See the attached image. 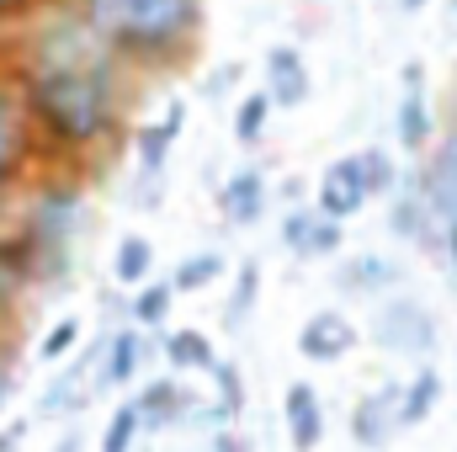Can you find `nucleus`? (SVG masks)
<instances>
[{"instance_id":"f257e3e1","label":"nucleus","mask_w":457,"mask_h":452,"mask_svg":"<svg viewBox=\"0 0 457 452\" xmlns=\"http://www.w3.org/2000/svg\"><path fill=\"white\" fill-rule=\"evenodd\" d=\"M32 32L21 38V107L32 144H48L59 155H91L112 144L128 122V96H133V70L112 59L91 27L75 16L70 0H54L43 21H27Z\"/></svg>"},{"instance_id":"f03ea898","label":"nucleus","mask_w":457,"mask_h":452,"mask_svg":"<svg viewBox=\"0 0 457 452\" xmlns=\"http://www.w3.org/2000/svg\"><path fill=\"white\" fill-rule=\"evenodd\" d=\"M91 38L133 75L176 70L208 32V0H70Z\"/></svg>"},{"instance_id":"7ed1b4c3","label":"nucleus","mask_w":457,"mask_h":452,"mask_svg":"<svg viewBox=\"0 0 457 452\" xmlns=\"http://www.w3.org/2000/svg\"><path fill=\"white\" fill-rule=\"evenodd\" d=\"M80 208H86L80 187H70V181H54V187H43L32 197L27 219L16 229L27 255H32V277H54V272L70 266V239L80 229Z\"/></svg>"},{"instance_id":"20e7f679","label":"nucleus","mask_w":457,"mask_h":452,"mask_svg":"<svg viewBox=\"0 0 457 452\" xmlns=\"http://www.w3.org/2000/svg\"><path fill=\"white\" fill-rule=\"evenodd\" d=\"M27 155H32V128L21 107V86H16V70L0 64V181H16Z\"/></svg>"},{"instance_id":"39448f33","label":"nucleus","mask_w":457,"mask_h":452,"mask_svg":"<svg viewBox=\"0 0 457 452\" xmlns=\"http://www.w3.org/2000/svg\"><path fill=\"white\" fill-rule=\"evenodd\" d=\"M261 75H266V86H261V91L271 96V107H277V113L303 107V102H309V91H314V75H309V64H303V54H298L293 43H271V48H266Z\"/></svg>"},{"instance_id":"423d86ee","label":"nucleus","mask_w":457,"mask_h":452,"mask_svg":"<svg viewBox=\"0 0 457 452\" xmlns=\"http://www.w3.org/2000/svg\"><path fill=\"white\" fill-rule=\"evenodd\" d=\"M378 340H383L388 351L426 356L431 340H436V320H431L415 298H394V304H383V314H378Z\"/></svg>"},{"instance_id":"0eeeda50","label":"nucleus","mask_w":457,"mask_h":452,"mask_svg":"<svg viewBox=\"0 0 457 452\" xmlns=\"http://www.w3.org/2000/svg\"><path fill=\"white\" fill-rule=\"evenodd\" d=\"M394 128H399V144L410 155H420L431 144V133H436V117H431V102H426V70H420V59L404 64V96H399Z\"/></svg>"},{"instance_id":"6e6552de","label":"nucleus","mask_w":457,"mask_h":452,"mask_svg":"<svg viewBox=\"0 0 457 452\" xmlns=\"http://www.w3.org/2000/svg\"><path fill=\"white\" fill-rule=\"evenodd\" d=\"M361 203H367V187H361V171H356V155H345L336 160L325 176H320V192H314V208L325 213V219H336L345 224L351 213H361Z\"/></svg>"},{"instance_id":"1a4fd4ad","label":"nucleus","mask_w":457,"mask_h":452,"mask_svg":"<svg viewBox=\"0 0 457 452\" xmlns=\"http://www.w3.org/2000/svg\"><path fill=\"white\" fill-rule=\"evenodd\" d=\"M420 192H426V208H431V219H436V224L457 219V128L442 138L436 160L420 171Z\"/></svg>"},{"instance_id":"9d476101","label":"nucleus","mask_w":457,"mask_h":452,"mask_svg":"<svg viewBox=\"0 0 457 452\" xmlns=\"http://www.w3.org/2000/svg\"><path fill=\"white\" fill-rule=\"evenodd\" d=\"M282 245L293 255H336L341 250V224L325 219L320 208H293L282 219Z\"/></svg>"},{"instance_id":"9b49d317","label":"nucleus","mask_w":457,"mask_h":452,"mask_svg":"<svg viewBox=\"0 0 457 452\" xmlns=\"http://www.w3.org/2000/svg\"><path fill=\"white\" fill-rule=\"evenodd\" d=\"M181 128H187V102H170L154 122H144V128H138L133 149H138V171H144V176H160V171H165L170 144L181 138Z\"/></svg>"},{"instance_id":"f8f14e48","label":"nucleus","mask_w":457,"mask_h":452,"mask_svg":"<svg viewBox=\"0 0 457 452\" xmlns=\"http://www.w3.org/2000/svg\"><path fill=\"white\" fill-rule=\"evenodd\" d=\"M399 389H404V383H388V389H378V394H367V399L356 405L351 437H356L361 448H383V442L399 431Z\"/></svg>"},{"instance_id":"ddd939ff","label":"nucleus","mask_w":457,"mask_h":452,"mask_svg":"<svg viewBox=\"0 0 457 452\" xmlns=\"http://www.w3.org/2000/svg\"><path fill=\"white\" fill-rule=\"evenodd\" d=\"M219 213H224L228 224H255L266 213V171L261 165L234 171L224 187H219Z\"/></svg>"},{"instance_id":"4468645a","label":"nucleus","mask_w":457,"mask_h":452,"mask_svg":"<svg viewBox=\"0 0 457 452\" xmlns=\"http://www.w3.org/2000/svg\"><path fill=\"white\" fill-rule=\"evenodd\" d=\"M356 346V325L336 314V309H320L309 325H303V336H298V351L309 356V362H336Z\"/></svg>"},{"instance_id":"2eb2a0df","label":"nucleus","mask_w":457,"mask_h":452,"mask_svg":"<svg viewBox=\"0 0 457 452\" xmlns=\"http://www.w3.org/2000/svg\"><path fill=\"white\" fill-rule=\"evenodd\" d=\"M287 431H293V448L314 452V442L325 437V415H320V399L309 383H293L287 389Z\"/></svg>"},{"instance_id":"dca6fc26","label":"nucleus","mask_w":457,"mask_h":452,"mask_svg":"<svg viewBox=\"0 0 457 452\" xmlns=\"http://www.w3.org/2000/svg\"><path fill=\"white\" fill-rule=\"evenodd\" d=\"M431 224H436V219H431V208H426V192H420V176H415V181H404V187L394 192L388 229H394L399 239H420V234H426Z\"/></svg>"},{"instance_id":"f3484780","label":"nucleus","mask_w":457,"mask_h":452,"mask_svg":"<svg viewBox=\"0 0 457 452\" xmlns=\"http://www.w3.org/2000/svg\"><path fill=\"white\" fill-rule=\"evenodd\" d=\"M436 399H442V372H436V367H420V372L399 389V431H404V426H420Z\"/></svg>"},{"instance_id":"a211bd4d","label":"nucleus","mask_w":457,"mask_h":452,"mask_svg":"<svg viewBox=\"0 0 457 452\" xmlns=\"http://www.w3.org/2000/svg\"><path fill=\"white\" fill-rule=\"evenodd\" d=\"M271 96L266 91H250V96H239V107H234V138L250 149V144H261L266 138V122H271Z\"/></svg>"},{"instance_id":"6ab92c4d","label":"nucleus","mask_w":457,"mask_h":452,"mask_svg":"<svg viewBox=\"0 0 457 452\" xmlns=\"http://www.w3.org/2000/svg\"><path fill=\"white\" fill-rule=\"evenodd\" d=\"M149 266H154V245H149L144 234H122V239H117V261H112L117 282L138 288V282L149 277Z\"/></svg>"},{"instance_id":"aec40b11","label":"nucleus","mask_w":457,"mask_h":452,"mask_svg":"<svg viewBox=\"0 0 457 452\" xmlns=\"http://www.w3.org/2000/svg\"><path fill=\"white\" fill-rule=\"evenodd\" d=\"M133 410H138V431H154V426H165L181 410V394H176V383H149L133 399Z\"/></svg>"},{"instance_id":"412c9836","label":"nucleus","mask_w":457,"mask_h":452,"mask_svg":"<svg viewBox=\"0 0 457 452\" xmlns=\"http://www.w3.org/2000/svg\"><path fill=\"white\" fill-rule=\"evenodd\" d=\"M107 346H112V351H107V367H102V389H112V383H128V378H133L138 351H144V336H138V331H117Z\"/></svg>"},{"instance_id":"4be33fe9","label":"nucleus","mask_w":457,"mask_h":452,"mask_svg":"<svg viewBox=\"0 0 457 452\" xmlns=\"http://www.w3.org/2000/svg\"><path fill=\"white\" fill-rule=\"evenodd\" d=\"M356 171H361L367 197H383V192H394V187H399V171H394L388 149H356Z\"/></svg>"},{"instance_id":"5701e85b","label":"nucleus","mask_w":457,"mask_h":452,"mask_svg":"<svg viewBox=\"0 0 457 452\" xmlns=\"http://www.w3.org/2000/svg\"><path fill=\"white\" fill-rule=\"evenodd\" d=\"M255 293H261V266H255V261H245V266H239V277H234V298L224 304V325H245V320H250Z\"/></svg>"},{"instance_id":"b1692460","label":"nucleus","mask_w":457,"mask_h":452,"mask_svg":"<svg viewBox=\"0 0 457 452\" xmlns=\"http://www.w3.org/2000/svg\"><path fill=\"white\" fill-rule=\"evenodd\" d=\"M219 272H224V255H219V250H203V255H187V261L176 266V282H170V288H176V293H197V288H208Z\"/></svg>"},{"instance_id":"393cba45","label":"nucleus","mask_w":457,"mask_h":452,"mask_svg":"<svg viewBox=\"0 0 457 452\" xmlns=\"http://www.w3.org/2000/svg\"><path fill=\"white\" fill-rule=\"evenodd\" d=\"M165 356L176 367H213V346H208L203 331H176V336L165 340Z\"/></svg>"},{"instance_id":"a878e982","label":"nucleus","mask_w":457,"mask_h":452,"mask_svg":"<svg viewBox=\"0 0 457 452\" xmlns=\"http://www.w3.org/2000/svg\"><path fill=\"white\" fill-rule=\"evenodd\" d=\"M170 298H176V288H165V282H149V288L133 298V320H138V325H160V320L170 314Z\"/></svg>"},{"instance_id":"bb28decb","label":"nucleus","mask_w":457,"mask_h":452,"mask_svg":"<svg viewBox=\"0 0 457 452\" xmlns=\"http://www.w3.org/2000/svg\"><path fill=\"white\" fill-rule=\"evenodd\" d=\"M399 272L388 266V261H378V255H361L356 266H345V282L351 288H383V282H394Z\"/></svg>"},{"instance_id":"cd10ccee","label":"nucleus","mask_w":457,"mask_h":452,"mask_svg":"<svg viewBox=\"0 0 457 452\" xmlns=\"http://www.w3.org/2000/svg\"><path fill=\"white\" fill-rule=\"evenodd\" d=\"M133 437H138V410L122 405V410L112 415V426H107V437H102V452H128Z\"/></svg>"},{"instance_id":"c85d7f7f","label":"nucleus","mask_w":457,"mask_h":452,"mask_svg":"<svg viewBox=\"0 0 457 452\" xmlns=\"http://www.w3.org/2000/svg\"><path fill=\"white\" fill-rule=\"evenodd\" d=\"M54 0H0V32H16V27H27L32 16H43Z\"/></svg>"},{"instance_id":"c756f323","label":"nucleus","mask_w":457,"mask_h":452,"mask_svg":"<svg viewBox=\"0 0 457 452\" xmlns=\"http://www.w3.org/2000/svg\"><path fill=\"white\" fill-rule=\"evenodd\" d=\"M75 336H80V320H59V325H54V331L43 336L37 356H43V362H59V356H64V351L75 346Z\"/></svg>"},{"instance_id":"7c9ffc66","label":"nucleus","mask_w":457,"mask_h":452,"mask_svg":"<svg viewBox=\"0 0 457 452\" xmlns=\"http://www.w3.org/2000/svg\"><path fill=\"white\" fill-rule=\"evenodd\" d=\"M213 378H219V399H224V410L228 415H239V410H245V389H239L234 362H213Z\"/></svg>"},{"instance_id":"2f4dec72","label":"nucleus","mask_w":457,"mask_h":452,"mask_svg":"<svg viewBox=\"0 0 457 452\" xmlns=\"http://www.w3.org/2000/svg\"><path fill=\"white\" fill-rule=\"evenodd\" d=\"M442 245H447V261L457 266V219H447V224H442Z\"/></svg>"},{"instance_id":"473e14b6","label":"nucleus","mask_w":457,"mask_h":452,"mask_svg":"<svg viewBox=\"0 0 457 452\" xmlns=\"http://www.w3.org/2000/svg\"><path fill=\"white\" fill-rule=\"evenodd\" d=\"M394 5H399V11H404V16H420V11H426V5H431V0H394Z\"/></svg>"},{"instance_id":"72a5a7b5","label":"nucleus","mask_w":457,"mask_h":452,"mask_svg":"<svg viewBox=\"0 0 457 452\" xmlns=\"http://www.w3.org/2000/svg\"><path fill=\"white\" fill-rule=\"evenodd\" d=\"M16 442H21V426H11V431H0V452H11Z\"/></svg>"},{"instance_id":"f704fd0d","label":"nucleus","mask_w":457,"mask_h":452,"mask_svg":"<svg viewBox=\"0 0 457 452\" xmlns=\"http://www.w3.org/2000/svg\"><path fill=\"white\" fill-rule=\"evenodd\" d=\"M54 452H80V431H70V437H64V442H59Z\"/></svg>"},{"instance_id":"c9c22d12","label":"nucleus","mask_w":457,"mask_h":452,"mask_svg":"<svg viewBox=\"0 0 457 452\" xmlns=\"http://www.w3.org/2000/svg\"><path fill=\"white\" fill-rule=\"evenodd\" d=\"M5 394H11V372L0 367V405H5Z\"/></svg>"},{"instance_id":"e433bc0d","label":"nucleus","mask_w":457,"mask_h":452,"mask_svg":"<svg viewBox=\"0 0 457 452\" xmlns=\"http://www.w3.org/2000/svg\"><path fill=\"white\" fill-rule=\"evenodd\" d=\"M219 452H245V448H239L234 437H219Z\"/></svg>"},{"instance_id":"4c0bfd02","label":"nucleus","mask_w":457,"mask_h":452,"mask_svg":"<svg viewBox=\"0 0 457 452\" xmlns=\"http://www.w3.org/2000/svg\"><path fill=\"white\" fill-rule=\"evenodd\" d=\"M5 293H11V277L0 272V309H5Z\"/></svg>"}]
</instances>
